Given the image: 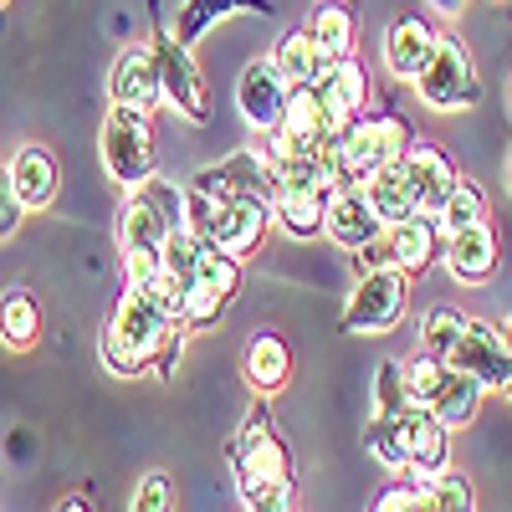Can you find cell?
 <instances>
[{"instance_id":"cell-19","label":"cell","mask_w":512,"mask_h":512,"mask_svg":"<svg viewBox=\"0 0 512 512\" xmlns=\"http://www.w3.org/2000/svg\"><path fill=\"white\" fill-rule=\"evenodd\" d=\"M108 98L118 108H139V113H154L164 103V88H159V62L149 47H128L118 62H113V77H108Z\"/></svg>"},{"instance_id":"cell-40","label":"cell","mask_w":512,"mask_h":512,"mask_svg":"<svg viewBox=\"0 0 512 512\" xmlns=\"http://www.w3.org/2000/svg\"><path fill=\"white\" fill-rule=\"evenodd\" d=\"M502 344H507V354H512V313H507V323H502Z\"/></svg>"},{"instance_id":"cell-31","label":"cell","mask_w":512,"mask_h":512,"mask_svg":"<svg viewBox=\"0 0 512 512\" xmlns=\"http://www.w3.org/2000/svg\"><path fill=\"white\" fill-rule=\"evenodd\" d=\"M415 400H410V390H405V369H400V359H379V369H374V420H395V415H405Z\"/></svg>"},{"instance_id":"cell-36","label":"cell","mask_w":512,"mask_h":512,"mask_svg":"<svg viewBox=\"0 0 512 512\" xmlns=\"http://www.w3.org/2000/svg\"><path fill=\"white\" fill-rule=\"evenodd\" d=\"M400 369H405V390H410V400L415 405H425L431 400V390L441 384V374H446V359H436V354H415V359H400Z\"/></svg>"},{"instance_id":"cell-7","label":"cell","mask_w":512,"mask_h":512,"mask_svg":"<svg viewBox=\"0 0 512 512\" xmlns=\"http://www.w3.org/2000/svg\"><path fill=\"white\" fill-rule=\"evenodd\" d=\"M410 313V277L400 267H374V272H359V287L349 297L344 318L338 328L344 333H390L400 328V318Z\"/></svg>"},{"instance_id":"cell-15","label":"cell","mask_w":512,"mask_h":512,"mask_svg":"<svg viewBox=\"0 0 512 512\" xmlns=\"http://www.w3.org/2000/svg\"><path fill=\"white\" fill-rule=\"evenodd\" d=\"M436 36H441V26L431 16H420V11L395 16L390 26H384V47H379L384 52V72H390L395 82H415L425 57H431V47H436Z\"/></svg>"},{"instance_id":"cell-11","label":"cell","mask_w":512,"mask_h":512,"mask_svg":"<svg viewBox=\"0 0 512 512\" xmlns=\"http://www.w3.org/2000/svg\"><path fill=\"white\" fill-rule=\"evenodd\" d=\"M308 88H313V98H318V113H323V123H328V134H344V128H349L354 118H364V108H369V72H364V62H354V57L328 62V72H323L318 82H308Z\"/></svg>"},{"instance_id":"cell-12","label":"cell","mask_w":512,"mask_h":512,"mask_svg":"<svg viewBox=\"0 0 512 512\" xmlns=\"http://www.w3.org/2000/svg\"><path fill=\"white\" fill-rule=\"evenodd\" d=\"M441 262L451 272V282L461 287H487L502 267V241H497V226L482 221V226H466V231H451L446 246H441Z\"/></svg>"},{"instance_id":"cell-22","label":"cell","mask_w":512,"mask_h":512,"mask_svg":"<svg viewBox=\"0 0 512 512\" xmlns=\"http://www.w3.org/2000/svg\"><path fill=\"white\" fill-rule=\"evenodd\" d=\"M241 369H246L251 390L262 395V400L267 395H282L287 379H292V349H287V338L277 328H256L246 354H241Z\"/></svg>"},{"instance_id":"cell-35","label":"cell","mask_w":512,"mask_h":512,"mask_svg":"<svg viewBox=\"0 0 512 512\" xmlns=\"http://www.w3.org/2000/svg\"><path fill=\"white\" fill-rule=\"evenodd\" d=\"M425 482L431 477H415V472H400L395 487H384L374 512H431V502H425Z\"/></svg>"},{"instance_id":"cell-43","label":"cell","mask_w":512,"mask_h":512,"mask_svg":"<svg viewBox=\"0 0 512 512\" xmlns=\"http://www.w3.org/2000/svg\"><path fill=\"white\" fill-rule=\"evenodd\" d=\"M507 185H512V154H507Z\"/></svg>"},{"instance_id":"cell-25","label":"cell","mask_w":512,"mask_h":512,"mask_svg":"<svg viewBox=\"0 0 512 512\" xmlns=\"http://www.w3.org/2000/svg\"><path fill=\"white\" fill-rule=\"evenodd\" d=\"M303 31L313 36V47H318V52H323L328 62H344V57H354V41H359V21H354V11L344 6V0H318Z\"/></svg>"},{"instance_id":"cell-44","label":"cell","mask_w":512,"mask_h":512,"mask_svg":"<svg viewBox=\"0 0 512 512\" xmlns=\"http://www.w3.org/2000/svg\"><path fill=\"white\" fill-rule=\"evenodd\" d=\"M507 98H512V77H507Z\"/></svg>"},{"instance_id":"cell-5","label":"cell","mask_w":512,"mask_h":512,"mask_svg":"<svg viewBox=\"0 0 512 512\" xmlns=\"http://www.w3.org/2000/svg\"><path fill=\"white\" fill-rule=\"evenodd\" d=\"M415 93L425 108L436 113H461V108H477L482 103V77L472 67V52L456 31H441L431 57H425L420 77H415Z\"/></svg>"},{"instance_id":"cell-30","label":"cell","mask_w":512,"mask_h":512,"mask_svg":"<svg viewBox=\"0 0 512 512\" xmlns=\"http://www.w3.org/2000/svg\"><path fill=\"white\" fill-rule=\"evenodd\" d=\"M487 216H492L487 190H482L477 180H456L451 195H446L441 210H436V226H441V236H451V231H466V226H482Z\"/></svg>"},{"instance_id":"cell-24","label":"cell","mask_w":512,"mask_h":512,"mask_svg":"<svg viewBox=\"0 0 512 512\" xmlns=\"http://www.w3.org/2000/svg\"><path fill=\"white\" fill-rule=\"evenodd\" d=\"M482 384L477 379H466V374H456L451 364H446V374H441V384L431 390V400H425L420 410H431L446 431H461V425H472L477 420V410H482Z\"/></svg>"},{"instance_id":"cell-38","label":"cell","mask_w":512,"mask_h":512,"mask_svg":"<svg viewBox=\"0 0 512 512\" xmlns=\"http://www.w3.org/2000/svg\"><path fill=\"white\" fill-rule=\"evenodd\" d=\"M21 221H26V210H21V200L11 190V169L0 164V241H11L21 231Z\"/></svg>"},{"instance_id":"cell-28","label":"cell","mask_w":512,"mask_h":512,"mask_svg":"<svg viewBox=\"0 0 512 512\" xmlns=\"http://www.w3.org/2000/svg\"><path fill=\"white\" fill-rule=\"evenodd\" d=\"M236 11H251V16H277V6L272 0H185V11H180V21H175V36L180 47H195V41L216 26L221 16H236Z\"/></svg>"},{"instance_id":"cell-6","label":"cell","mask_w":512,"mask_h":512,"mask_svg":"<svg viewBox=\"0 0 512 512\" xmlns=\"http://www.w3.org/2000/svg\"><path fill=\"white\" fill-rule=\"evenodd\" d=\"M103 164L108 175L128 190H139L154 180V164H159V149H154V123L149 113L139 108H108L103 118Z\"/></svg>"},{"instance_id":"cell-13","label":"cell","mask_w":512,"mask_h":512,"mask_svg":"<svg viewBox=\"0 0 512 512\" xmlns=\"http://www.w3.org/2000/svg\"><path fill=\"white\" fill-rule=\"evenodd\" d=\"M272 236V205H256V200H226L216 210V226H210V246H216L221 256H231V262H246V256H256L267 246Z\"/></svg>"},{"instance_id":"cell-3","label":"cell","mask_w":512,"mask_h":512,"mask_svg":"<svg viewBox=\"0 0 512 512\" xmlns=\"http://www.w3.org/2000/svg\"><path fill=\"white\" fill-rule=\"evenodd\" d=\"M103 333L113 338V344H123L128 354H134L144 369H154V374H169V369H175L180 344H185V328L169 318V308H164V297H159L154 277H149V282H128L123 303L113 308V318H108Z\"/></svg>"},{"instance_id":"cell-33","label":"cell","mask_w":512,"mask_h":512,"mask_svg":"<svg viewBox=\"0 0 512 512\" xmlns=\"http://www.w3.org/2000/svg\"><path fill=\"white\" fill-rule=\"evenodd\" d=\"M425 502H431V512H472L477 497H472V482H466L461 472H441L425 482Z\"/></svg>"},{"instance_id":"cell-18","label":"cell","mask_w":512,"mask_h":512,"mask_svg":"<svg viewBox=\"0 0 512 512\" xmlns=\"http://www.w3.org/2000/svg\"><path fill=\"white\" fill-rule=\"evenodd\" d=\"M6 169H11V190H16L26 216L31 210H47L62 190V169H57V154L47 144H21Z\"/></svg>"},{"instance_id":"cell-23","label":"cell","mask_w":512,"mask_h":512,"mask_svg":"<svg viewBox=\"0 0 512 512\" xmlns=\"http://www.w3.org/2000/svg\"><path fill=\"white\" fill-rule=\"evenodd\" d=\"M359 190H364V200H369V210L379 216V226H384V231L400 226L405 216H415V185H410V169H405V159L384 164L379 175H369Z\"/></svg>"},{"instance_id":"cell-4","label":"cell","mask_w":512,"mask_h":512,"mask_svg":"<svg viewBox=\"0 0 512 512\" xmlns=\"http://www.w3.org/2000/svg\"><path fill=\"white\" fill-rule=\"evenodd\" d=\"M231 466H236L241 497L272 492V487H297L292 451H287V441L277 436L272 410H267L262 395H256V405H251V415H246V425H241V436H236V446H231Z\"/></svg>"},{"instance_id":"cell-29","label":"cell","mask_w":512,"mask_h":512,"mask_svg":"<svg viewBox=\"0 0 512 512\" xmlns=\"http://www.w3.org/2000/svg\"><path fill=\"white\" fill-rule=\"evenodd\" d=\"M272 67L282 72L287 88H308V82H318L328 72V57L313 47V36L297 26V31H287L277 47H272Z\"/></svg>"},{"instance_id":"cell-45","label":"cell","mask_w":512,"mask_h":512,"mask_svg":"<svg viewBox=\"0 0 512 512\" xmlns=\"http://www.w3.org/2000/svg\"><path fill=\"white\" fill-rule=\"evenodd\" d=\"M497 6H507V0H497Z\"/></svg>"},{"instance_id":"cell-47","label":"cell","mask_w":512,"mask_h":512,"mask_svg":"<svg viewBox=\"0 0 512 512\" xmlns=\"http://www.w3.org/2000/svg\"><path fill=\"white\" fill-rule=\"evenodd\" d=\"M472 512H477V507H472Z\"/></svg>"},{"instance_id":"cell-9","label":"cell","mask_w":512,"mask_h":512,"mask_svg":"<svg viewBox=\"0 0 512 512\" xmlns=\"http://www.w3.org/2000/svg\"><path fill=\"white\" fill-rule=\"evenodd\" d=\"M446 364L466 379H477L482 390H502V384L512 379V354L502 344V328L487 323V318H466L456 349L446 354Z\"/></svg>"},{"instance_id":"cell-21","label":"cell","mask_w":512,"mask_h":512,"mask_svg":"<svg viewBox=\"0 0 512 512\" xmlns=\"http://www.w3.org/2000/svg\"><path fill=\"white\" fill-rule=\"evenodd\" d=\"M384 246H390V267H400L405 277H420L425 267H436L441 262V226L431 216H405L400 226L384 231Z\"/></svg>"},{"instance_id":"cell-8","label":"cell","mask_w":512,"mask_h":512,"mask_svg":"<svg viewBox=\"0 0 512 512\" xmlns=\"http://www.w3.org/2000/svg\"><path fill=\"white\" fill-rule=\"evenodd\" d=\"M149 52H154V62H159L164 103H169V108H180V113L195 118V123H205V118H210V93H205V72L195 67L190 47H180V41L169 36V31H154Z\"/></svg>"},{"instance_id":"cell-20","label":"cell","mask_w":512,"mask_h":512,"mask_svg":"<svg viewBox=\"0 0 512 512\" xmlns=\"http://www.w3.org/2000/svg\"><path fill=\"white\" fill-rule=\"evenodd\" d=\"M323 236L333 246H344V251H364L369 241L384 236L379 216L369 210L364 190H333L328 195V210H323Z\"/></svg>"},{"instance_id":"cell-46","label":"cell","mask_w":512,"mask_h":512,"mask_svg":"<svg viewBox=\"0 0 512 512\" xmlns=\"http://www.w3.org/2000/svg\"><path fill=\"white\" fill-rule=\"evenodd\" d=\"M0 6H6V0H0Z\"/></svg>"},{"instance_id":"cell-2","label":"cell","mask_w":512,"mask_h":512,"mask_svg":"<svg viewBox=\"0 0 512 512\" xmlns=\"http://www.w3.org/2000/svg\"><path fill=\"white\" fill-rule=\"evenodd\" d=\"M185 226V195L175 185H164L159 175L139 190H128L123 216H118V251H123V272L128 282H149L159 272V256L169 231Z\"/></svg>"},{"instance_id":"cell-32","label":"cell","mask_w":512,"mask_h":512,"mask_svg":"<svg viewBox=\"0 0 512 512\" xmlns=\"http://www.w3.org/2000/svg\"><path fill=\"white\" fill-rule=\"evenodd\" d=\"M461 328H466V313H461V308H446V303H436L431 313L420 318V349H425V354H436V359H446V354L456 349Z\"/></svg>"},{"instance_id":"cell-27","label":"cell","mask_w":512,"mask_h":512,"mask_svg":"<svg viewBox=\"0 0 512 512\" xmlns=\"http://www.w3.org/2000/svg\"><path fill=\"white\" fill-rule=\"evenodd\" d=\"M323 210H328V190H277L272 195V221L292 241H318L323 236Z\"/></svg>"},{"instance_id":"cell-16","label":"cell","mask_w":512,"mask_h":512,"mask_svg":"<svg viewBox=\"0 0 512 512\" xmlns=\"http://www.w3.org/2000/svg\"><path fill=\"white\" fill-rule=\"evenodd\" d=\"M400 436H405V472H415V477H441V472H451V431H446L431 410L410 405V410L400 415Z\"/></svg>"},{"instance_id":"cell-10","label":"cell","mask_w":512,"mask_h":512,"mask_svg":"<svg viewBox=\"0 0 512 512\" xmlns=\"http://www.w3.org/2000/svg\"><path fill=\"white\" fill-rule=\"evenodd\" d=\"M195 190H205L210 200H256V205H272V164L267 154L256 149H236L226 159H216L210 169L195 175Z\"/></svg>"},{"instance_id":"cell-37","label":"cell","mask_w":512,"mask_h":512,"mask_svg":"<svg viewBox=\"0 0 512 512\" xmlns=\"http://www.w3.org/2000/svg\"><path fill=\"white\" fill-rule=\"evenodd\" d=\"M128 512H175V482H169V472H144L134 497H128Z\"/></svg>"},{"instance_id":"cell-42","label":"cell","mask_w":512,"mask_h":512,"mask_svg":"<svg viewBox=\"0 0 512 512\" xmlns=\"http://www.w3.org/2000/svg\"><path fill=\"white\" fill-rule=\"evenodd\" d=\"M502 395H507V400H512V379H507V384H502Z\"/></svg>"},{"instance_id":"cell-39","label":"cell","mask_w":512,"mask_h":512,"mask_svg":"<svg viewBox=\"0 0 512 512\" xmlns=\"http://www.w3.org/2000/svg\"><path fill=\"white\" fill-rule=\"evenodd\" d=\"M57 512H93V502L82 497V492H72V497H62V502H57Z\"/></svg>"},{"instance_id":"cell-26","label":"cell","mask_w":512,"mask_h":512,"mask_svg":"<svg viewBox=\"0 0 512 512\" xmlns=\"http://www.w3.org/2000/svg\"><path fill=\"white\" fill-rule=\"evenodd\" d=\"M0 344L11 354H31L41 344V303L31 297V287L0 292Z\"/></svg>"},{"instance_id":"cell-34","label":"cell","mask_w":512,"mask_h":512,"mask_svg":"<svg viewBox=\"0 0 512 512\" xmlns=\"http://www.w3.org/2000/svg\"><path fill=\"white\" fill-rule=\"evenodd\" d=\"M364 446L374 451V461H379V466H390V472H405V436H400V415H395V420H369Z\"/></svg>"},{"instance_id":"cell-41","label":"cell","mask_w":512,"mask_h":512,"mask_svg":"<svg viewBox=\"0 0 512 512\" xmlns=\"http://www.w3.org/2000/svg\"><path fill=\"white\" fill-rule=\"evenodd\" d=\"M466 0H436V11H461Z\"/></svg>"},{"instance_id":"cell-14","label":"cell","mask_w":512,"mask_h":512,"mask_svg":"<svg viewBox=\"0 0 512 512\" xmlns=\"http://www.w3.org/2000/svg\"><path fill=\"white\" fill-rule=\"evenodd\" d=\"M287 82L282 72L272 67V57H256L241 77H236V108L241 118L256 128V134H277V123H282V108H287Z\"/></svg>"},{"instance_id":"cell-17","label":"cell","mask_w":512,"mask_h":512,"mask_svg":"<svg viewBox=\"0 0 512 512\" xmlns=\"http://www.w3.org/2000/svg\"><path fill=\"white\" fill-rule=\"evenodd\" d=\"M405 169H410V185H415V216H431V221H436L441 200H446L451 185L461 180V175H456V159H451L441 144L415 139V144L405 149Z\"/></svg>"},{"instance_id":"cell-1","label":"cell","mask_w":512,"mask_h":512,"mask_svg":"<svg viewBox=\"0 0 512 512\" xmlns=\"http://www.w3.org/2000/svg\"><path fill=\"white\" fill-rule=\"evenodd\" d=\"M410 144H415V128L395 108H374V113L354 118L344 134H333L323 144V164H328L333 190H359L369 175H379L384 164L405 159Z\"/></svg>"}]
</instances>
